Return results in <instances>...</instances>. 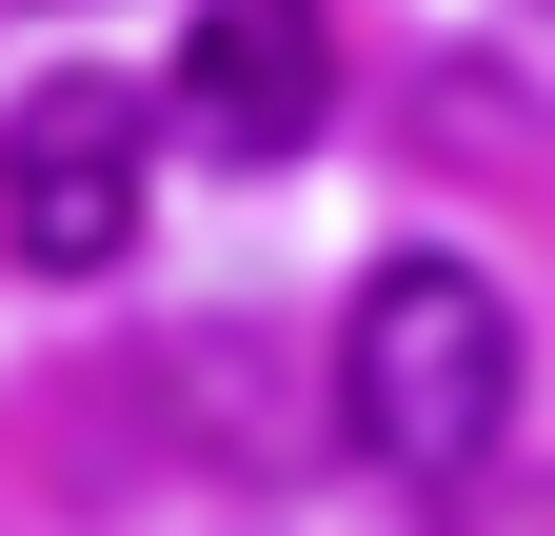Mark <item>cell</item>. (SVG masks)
Here are the masks:
<instances>
[{
  "label": "cell",
  "mask_w": 555,
  "mask_h": 536,
  "mask_svg": "<svg viewBox=\"0 0 555 536\" xmlns=\"http://www.w3.org/2000/svg\"><path fill=\"white\" fill-rule=\"evenodd\" d=\"M318 119H337V21L318 0H198L179 21L159 140H198L219 179H278V159H318Z\"/></svg>",
  "instance_id": "obj_3"
},
{
  "label": "cell",
  "mask_w": 555,
  "mask_h": 536,
  "mask_svg": "<svg viewBox=\"0 0 555 536\" xmlns=\"http://www.w3.org/2000/svg\"><path fill=\"white\" fill-rule=\"evenodd\" d=\"M159 219V100L60 60L40 100H0V258L21 279H119Z\"/></svg>",
  "instance_id": "obj_2"
},
{
  "label": "cell",
  "mask_w": 555,
  "mask_h": 536,
  "mask_svg": "<svg viewBox=\"0 0 555 536\" xmlns=\"http://www.w3.org/2000/svg\"><path fill=\"white\" fill-rule=\"evenodd\" d=\"M516 378H535V339H516V298L476 279L456 239H397L358 298H337V378H318V418H337V457L358 477H397V497H476L516 457Z\"/></svg>",
  "instance_id": "obj_1"
},
{
  "label": "cell",
  "mask_w": 555,
  "mask_h": 536,
  "mask_svg": "<svg viewBox=\"0 0 555 536\" xmlns=\"http://www.w3.org/2000/svg\"><path fill=\"white\" fill-rule=\"evenodd\" d=\"M437 536H555V477H476V497H456Z\"/></svg>",
  "instance_id": "obj_4"
},
{
  "label": "cell",
  "mask_w": 555,
  "mask_h": 536,
  "mask_svg": "<svg viewBox=\"0 0 555 536\" xmlns=\"http://www.w3.org/2000/svg\"><path fill=\"white\" fill-rule=\"evenodd\" d=\"M21 21H80V0H21Z\"/></svg>",
  "instance_id": "obj_5"
}]
</instances>
